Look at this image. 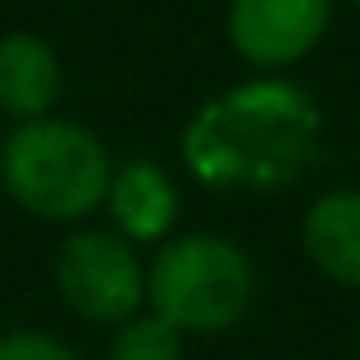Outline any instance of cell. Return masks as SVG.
<instances>
[{"instance_id":"obj_3","label":"cell","mask_w":360,"mask_h":360,"mask_svg":"<svg viewBox=\"0 0 360 360\" xmlns=\"http://www.w3.org/2000/svg\"><path fill=\"white\" fill-rule=\"evenodd\" d=\"M255 301V264L224 233H178L146 264V310L178 333H229Z\"/></svg>"},{"instance_id":"obj_10","label":"cell","mask_w":360,"mask_h":360,"mask_svg":"<svg viewBox=\"0 0 360 360\" xmlns=\"http://www.w3.org/2000/svg\"><path fill=\"white\" fill-rule=\"evenodd\" d=\"M0 360H82L64 338L41 333V328H14L0 338Z\"/></svg>"},{"instance_id":"obj_11","label":"cell","mask_w":360,"mask_h":360,"mask_svg":"<svg viewBox=\"0 0 360 360\" xmlns=\"http://www.w3.org/2000/svg\"><path fill=\"white\" fill-rule=\"evenodd\" d=\"M352 5H356V9H360V0H352Z\"/></svg>"},{"instance_id":"obj_6","label":"cell","mask_w":360,"mask_h":360,"mask_svg":"<svg viewBox=\"0 0 360 360\" xmlns=\"http://www.w3.org/2000/svg\"><path fill=\"white\" fill-rule=\"evenodd\" d=\"M101 210H110L115 233L132 246H160L165 238H174L183 196H178L174 174L160 160H123V165H115Z\"/></svg>"},{"instance_id":"obj_9","label":"cell","mask_w":360,"mask_h":360,"mask_svg":"<svg viewBox=\"0 0 360 360\" xmlns=\"http://www.w3.org/2000/svg\"><path fill=\"white\" fill-rule=\"evenodd\" d=\"M105 360H183V333L150 310H137L123 324H115Z\"/></svg>"},{"instance_id":"obj_5","label":"cell","mask_w":360,"mask_h":360,"mask_svg":"<svg viewBox=\"0 0 360 360\" xmlns=\"http://www.w3.org/2000/svg\"><path fill=\"white\" fill-rule=\"evenodd\" d=\"M333 23V0H229L224 32L242 64L283 73L301 64Z\"/></svg>"},{"instance_id":"obj_7","label":"cell","mask_w":360,"mask_h":360,"mask_svg":"<svg viewBox=\"0 0 360 360\" xmlns=\"http://www.w3.org/2000/svg\"><path fill=\"white\" fill-rule=\"evenodd\" d=\"M64 96V64L55 46L37 32L0 37V115L14 123L55 115Z\"/></svg>"},{"instance_id":"obj_2","label":"cell","mask_w":360,"mask_h":360,"mask_svg":"<svg viewBox=\"0 0 360 360\" xmlns=\"http://www.w3.org/2000/svg\"><path fill=\"white\" fill-rule=\"evenodd\" d=\"M115 160L101 132L78 119H27L0 141V187L5 196L46 224H82L105 205Z\"/></svg>"},{"instance_id":"obj_4","label":"cell","mask_w":360,"mask_h":360,"mask_svg":"<svg viewBox=\"0 0 360 360\" xmlns=\"http://www.w3.org/2000/svg\"><path fill=\"white\" fill-rule=\"evenodd\" d=\"M55 292L78 319L115 328L146 306V260L115 229H73L55 251Z\"/></svg>"},{"instance_id":"obj_1","label":"cell","mask_w":360,"mask_h":360,"mask_svg":"<svg viewBox=\"0 0 360 360\" xmlns=\"http://www.w3.org/2000/svg\"><path fill=\"white\" fill-rule=\"evenodd\" d=\"M324 115L301 82L260 73L210 96L187 119L178 155L210 192H283L319 155Z\"/></svg>"},{"instance_id":"obj_8","label":"cell","mask_w":360,"mask_h":360,"mask_svg":"<svg viewBox=\"0 0 360 360\" xmlns=\"http://www.w3.org/2000/svg\"><path fill=\"white\" fill-rule=\"evenodd\" d=\"M301 251L328 283L360 292V187H333L306 205Z\"/></svg>"}]
</instances>
